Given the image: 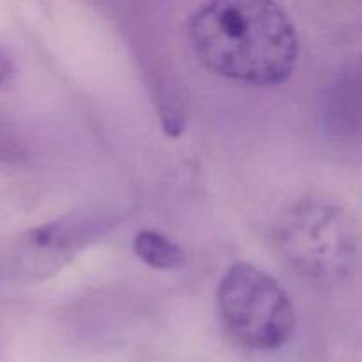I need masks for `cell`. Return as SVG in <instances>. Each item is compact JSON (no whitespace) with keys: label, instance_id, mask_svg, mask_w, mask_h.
Instances as JSON below:
<instances>
[{"label":"cell","instance_id":"4","mask_svg":"<svg viewBox=\"0 0 362 362\" xmlns=\"http://www.w3.org/2000/svg\"><path fill=\"white\" fill-rule=\"evenodd\" d=\"M103 226L99 219L74 218L32 230L23 240V267L32 272H48L60 267L67 258L90 243Z\"/></svg>","mask_w":362,"mask_h":362},{"label":"cell","instance_id":"7","mask_svg":"<svg viewBox=\"0 0 362 362\" xmlns=\"http://www.w3.org/2000/svg\"><path fill=\"white\" fill-rule=\"evenodd\" d=\"M11 74H13V62H11L9 55L0 48V88L7 83Z\"/></svg>","mask_w":362,"mask_h":362},{"label":"cell","instance_id":"5","mask_svg":"<svg viewBox=\"0 0 362 362\" xmlns=\"http://www.w3.org/2000/svg\"><path fill=\"white\" fill-rule=\"evenodd\" d=\"M134 253L145 265L159 271H175L186 265V251L165 233L141 230L134 237Z\"/></svg>","mask_w":362,"mask_h":362},{"label":"cell","instance_id":"2","mask_svg":"<svg viewBox=\"0 0 362 362\" xmlns=\"http://www.w3.org/2000/svg\"><path fill=\"white\" fill-rule=\"evenodd\" d=\"M216 306L228 334L258 352L283 346L296 329V311L285 288L246 262L233 264L219 279Z\"/></svg>","mask_w":362,"mask_h":362},{"label":"cell","instance_id":"3","mask_svg":"<svg viewBox=\"0 0 362 362\" xmlns=\"http://www.w3.org/2000/svg\"><path fill=\"white\" fill-rule=\"evenodd\" d=\"M278 247L299 274L315 281H338L357 258V233L350 216L320 198L293 205L276 230Z\"/></svg>","mask_w":362,"mask_h":362},{"label":"cell","instance_id":"1","mask_svg":"<svg viewBox=\"0 0 362 362\" xmlns=\"http://www.w3.org/2000/svg\"><path fill=\"white\" fill-rule=\"evenodd\" d=\"M187 41L202 66L257 87L285 83L299 59L293 21L274 2H211L194 11Z\"/></svg>","mask_w":362,"mask_h":362},{"label":"cell","instance_id":"6","mask_svg":"<svg viewBox=\"0 0 362 362\" xmlns=\"http://www.w3.org/2000/svg\"><path fill=\"white\" fill-rule=\"evenodd\" d=\"M23 158L25 147L16 124L0 113V165H14Z\"/></svg>","mask_w":362,"mask_h":362}]
</instances>
